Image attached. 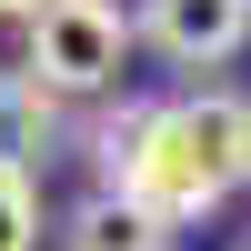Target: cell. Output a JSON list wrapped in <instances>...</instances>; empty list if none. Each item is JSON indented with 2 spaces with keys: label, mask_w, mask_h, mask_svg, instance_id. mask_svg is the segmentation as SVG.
<instances>
[{
  "label": "cell",
  "mask_w": 251,
  "mask_h": 251,
  "mask_svg": "<svg viewBox=\"0 0 251 251\" xmlns=\"http://www.w3.org/2000/svg\"><path fill=\"white\" fill-rule=\"evenodd\" d=\"M100 191H131L161 231H181V221L221 211L231 181H221V161L201 151L191 100H171V111H121V121H100Z\"/></svg>",
  "instance_id": "6da1fadb"
},
{
  "label": "cell",
  "mask_w": 251,
  "mask_h": 251,
  "mask_svg": "<svg viewBox=\"0 0 251 251\" xmlns=\"http://www.w3.org/2000/svg\"><path fill=\"white\" fill-rule=\"evenodd\" d=\"M121 60H131V20H121L111 0H40L30 10V60H20V71H30L50 100L111 91Z\"/></svg>",
  "instance_id": "7a4b0ae2"
},
{
  "label": "cell",
  "mask_w": 251,
  "mask_h": 251,
  "mask_svg": "<svg viewBox=\"0 0 251 251\" xmlns=\"http://www.w3.org/2000/svg\"><path fill=\"white\" fill-rule=\"evenodd\" d=\"M141 30H151L161 60L211 71V60H231L241 40H251V0H151V10H141Z\"/></svg>",
  "instance_id": "3957f363"
},
{
  "label": "cell",
  "mask_w": 251,
  "mask_h": 251,
  "mask_svg": "<svg viewBox=\"0 0 251 251\" xmlns=\"http://www.w3.org/2000/svg\"><path fill=\"white\" fill-rule=\"evenodd\" d=\"M60 241H71V251H171V231H161L131 191H91V201L71 211V231H60Z\"/></svg>",
  "instance_id": "277c9868"
},
{
  "label": "cell",
  "mask_w": 251,
  "mask_h": 251,
  "mask_svg": "<svg viewBox=\"0 0 251 251\" xmlns=\"http://www.w3.org/2000/svg\"><path fill=\"white\" fill-rule=\"evenodd\" d=\"M50 131H60V100L40 91L30 71H0V161H10V171H30V161L50 151Z\"/></svg>",
  "instance_id": "5b68a950"
},
{
  "label": "cell",
  "mask_w": 251,
  "mask_h": 251,
  "mask_svg": "<svg viewBox=\"0 0 251 251\" xmlns=\"http://www.w3.org/2000/svg\"><path fill=\"white\" fill-rule=\"evenodd\" d=\"M0 251H40V181L0 161Z\"/></svg>",
  "instance_id": "8992f818"
},
{
  "label": "cell",
  "mask_w": 251,
  "mask_h": 251,
  "mask_svg": "<svg viewBox=\"0 0 251 251\" xmlns=\"http://www.w3.org/2000/svg\"><path fill=\"white\" fill-rule=\"evenodd\" d=\"M241 181H251V111H241V171H231V191H241Z\"/></svg>",
  "instance_id": "52a82bcc"
},
{
  "label": "cell",
  "mask_w": 251,
  "mask_h": 251,
  "mask_svg": "<svg viewBox=\"0 0 251 251\" xmlns=\"http://www.w3.org/2000/svg\"><path fill=\"white\" fill-rule=\"evenodd\" d=\"M30 10H40V0H0V20H30Z\"/></svg>",
  "instance_id": "ba28073f"
},
{
  "label": "cell",
  "mask_w": 251,
  "mask_h": 251,
  "mask_svg": "<svg viewBox=\"0 0 251 251\" xmlns=\"http://www.w3.org/2000/svg\"><path fill=\"white\" fill-rule=\"evenodd\" d=\"M241 251H251V231H241Z\"/></svg>",
  "instance_id": "9c48e42d"
}]
</instances>
